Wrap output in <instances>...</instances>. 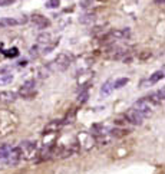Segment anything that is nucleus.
<instances>
[{
  "label": "nucleus",
  "mask_w": 165,
  "mask_h": 174,
  "mask_svg": "<svg viewBox=\"0 0 165 174\" xmlns=\"http://www.w3.org/2000/svg\"><path fill=\"white\" fill-rule=\"evenodd\" d=\"M17 127V117L12 112H0V137L9 135Z\"/></svg>",
  "instance_id": "f257e3e1"
},
{
  "label": "nucleus",
  "mask_w": 165,
  "mask_h": 174,
  "mask_svg": "<svg viewBox=\"0 0 165 174\" xmlns=\"http://www.w3.org/2000/svg\"><path fill=\"white\" fill-rule=\"evenodd\" d=\"M134 109H136L144 118H148V117H151L154 114L152 104H151L146 98H141V100L136 101L135 104H134Z\"/></svg>",
  "instance_id": "f03ea898"
},
{
  "label": "nucleus",
  "mask_w": 165,
  "mask_h": 174,
  "mask_svg": "<svg viewBox=\"0 0 165 174\" xmlns=\"http://www.w3.org/2000/svg\"><path fill=\"white\" fill-rule=\"evenodd\" d=\"M125 120L128 121V122H131V124H134V125H142V122H144V117L141 115L136 109L132 108V109L125 112Z\"/></svg>",
  "instance_id": "7ed1b4c3"
},
{
  "label": "nucleus",
  "mask_w": 165,
  "mask_h": 174,
  "mask_svg": "<svg viewBox=\"0 0 165 174\" xmlns=\"http://www.w3.org/2000/svg\"><path fill=\"white\" fill-rule=\"evenodd\" d=\"M70 61H72V58H70L69 55H66V53H59L56 58H55V61L52 63H53L55 66L58 68V69L63 70L66 69V68L70 65Z\"/></svg>",
  "instance_id": "20e7f679"
},
{
  "label": "nucleus",
  "mask_w": 165,
  "mask_h": 174,
  "mask_svg": "<svg viewBox=\"0 0 165 174\" xmlns=\"http://www.w3.org/2000/svg\"><path fill=\"white\" fill-rule=\"evenodd\" d=\"M30 20H32L39 29H46V28L50 25V22L47 20L45 16H42V15H33V16L30 17Z\"/></svg>",
  "instance_id": "39448f33"
},
{
  "label": "nucleus",
  "mask_w": 165,
  "mask_h": 174,
  "mask_svg": "<svg viewBox=\"0 0 165 174\" xmlns=\"http://www.w3.org/2000/svg\"><path fill=\"white\" fill-rule=\"evenodd\" d=\"M164 89L161 91H157V92H152V94H149L148 96H145L146 100L151 102V104H162L164 102Z\"/></svg>",
  "instance_id": "423d86ee"
},
{
  "label": "nucleus",
  "mask_w": 165,
  "mask_h": 174,
  "mask_svg": "<svg viewBox=\"0 0 165 174\" xmlns=\"http://www.w3.org/2000/svg\"><path fill=\"white\" fill-rule=\"evenodd\" d=\"M17 92H13V91H3L0 92V102H6V104H9V102H13V101L17 100Z\"/></svg>",
  "instance_id": "0eeeda50"
},
{
  "label": "nucleus",
  "mask_w": 165,
  "mask_h": 174,
  "mask_svg": "<svg viewBox=\"0 0 165 174\" xmlns=\"http://www.w3.org/2000/svg\"><path fill=\"white\" fill-rule=\"evenodd\" d=\"M111 36L113 39H129L131 37V29L129 28H125V29H121V30H112L111 32Z\"/></svg>",
  "instance_id": "6e6552de"
},
{
  "label": "nucleus",
  "mask_w": 165,
  "mask_h": 174,
  "mask_svg": "<svg viewBox=\"0 0 165 174\" xmlns=\"http://www.w3.org/2000/svg\"><path fill=\"white\" fill-rule=\"evenodd\" d=\"M129 133H131V131H129V129H125V128H112V129H109L108 134L113 138H122V137H125V135H128Z\"/></svg>",
  "instance_id": "1a4fd4ad"
},
{
  "label": "nucleus",
  "mask_w": 165,
  "mask_h": 174,
  "mask_svg": "<svg viewBox=\"0 0 165 174\" xmlns=\"http://www.w3.org/2000/svg\"><path fill=\"white\" fill-rule=\"evenodd\" d=\"M112 91H113V81H106V82L103 83V87L101 88V96H108L111 95Z\"/></svg>",
  "instance_id": "9d476101"
},
{
  "label": "nucleus",
  "mask_w": 165,
  "mask_h": 174,
  "mask_svg": "<svg viewBox=\"0 0 165 174\" xmlns=\"http://www.w3.org/2000/svg\"><path fill=\"white\" fill-rule=\"evenodd\" d=\"M96 19V15L95 13H85L82 16L79 17V23H82V25H91L93 23Z\"/></svg>",
  "instance_id": "9b49d317"
},
{
  "label": "nucleus",
  "mask_w": 165,
  "mask_h": 174,
  "mask_svg": "<svg viewBox=\"0 0 165 174\" xmlns=\"http://www.w3.org/2000/svg\"><path fill=\"white\" fill-rule=\"evenodd\" d=\"M60 125H62V121H52V122H49V124L45 127V134L56 133Z\"/></svg>",
  "instance_id": "f8f14e48"
},
{
  "label": "nucleus",
  "mask_w": 165,
  "mask_h": 174,
  "mask_svg": "<svg viewBox=\"0 0 165 174\" xmlns=\"http://www.w3.org/2000/svg\"><path fill=\"white\" fill-rule=\"evenodd\" d=\"M50 40H52V35L49 32H42L37 36V43L39 45H50Z\"/></svg>",
  "instance_id": "ddd939ff"
},
{
  "label": "nucleus",
  "mask_w": 165,
  "mask_h": 174,
  "mask_svg": "<svg viewBox=\"0 0 165 174\" xmlns=\"http://www.w3.org/2000/svg\"><path fill=\"white\" fill-rule=\"evenodd\" d=\"M164 78V69H161V70H157V72H154L152 75H151V78L148 79L151 83H155V82H158L159 79H162Z\"/></svg>",
  "instance_id": "4468645a"
},
{
  "label": "nucleus",
  "mask_w": 165,
  "mask_h": 174,
  "mask_svg": "<svg viewBox=\"0 0 165 174\" xmlns=\"http://www.w3.org/2000/svg\"><path fill=\"white\" fill-rule=\"evenodd\" d=\"M128 82H129L128 78H119V79H116L115 82H113V89H118V88L125 87V85H126Z\"/></svg>",
  "instance_id": "2eb2a0df"
},
{
  "label": "nucleus",
  "mask_w": 165,
  "mask_h": 174,
  "mask_svg": "<svg viewBox=\"0 0 165 174\" xmlns=\"http://www.w3.org/2000/svg\"><path fill=\"white\" fill-rule=\"evenodd\" d=\"M60 6V0H47L46 2V7L47 9H58Z\"/></svg>",
  "instance_id": "dca6fc26"
},
{
  "label": "nucleus",
  "mask_w": 165,
  "mask_h": 174,
  "mask_svg": "<svg viewBox=\"0 0 165 174\" xmlns=\"http://www.w3.org/2000/svg\"><path fill=\"white\" fill-rule=\"evenodd\" d=\"M2 23H3V26H16V25H19L16 19H12V17H6V19H3Z\"/></svg>",
  "instance_id": "f3484780"
},
{
  "label": "nucleus",
  "mask_w": 165,
  "mask_h": 174,
  "mask_svg": "<svg viewBox=\"0 0 165 174\" xmlns=\"http://www.w3.org/2000/svg\"><path fill=\"white\" fill-rule=\"evenodd\" d=\"M88 96H89V94H88L86 89H80V94H79V96H78V101L79 102H85V101L88 100Z\"/></svg>",
  "instance_id": "a211bd4d"
},
{
  "label": "nucleus",
  "mask_w": 165,
  "mask_h": 174,
  "mask_svg": "<svg viewBox=\"0 0 165 174\" xmlns=\"http://www.w3.org/2000/svg\"><path fill=\"white\" fill-rule=\"evenodd\" d=\"M73 120H75V111H72V112H70V115L68 114V115H66V118L62 121V125H65V124H72V122H73Z\"/></svg>",
  "instance_id": "6ab92c4d"
},
{
  "label": "nucleus",
  "mask_w": 165,
  "mask_h": 174,
  "mask_svg": "<svg viewBox=\"0 0 165 174\" xmlns=\"http://www.w3.org/2000/svg\"><path fill=\"white\" fill-rule=\"evenodd\" d=\"M12 81H13V75H3L0 78V85H6V83L12 82Z\"/></svg>",
  "instance_id": "aec40b11"
},
{
  "label": "nucleus",
  "mask_w": 165,
  "mask_h": 174,
  "mask_svg": "<svg viewBox=\"0 0 165 174\" xmlns=\"http://www.w3.org/2000/svg\"><path fill=\"white\" fill-rule=\"evenodd\" d=\"M4 55L6 56H12V58H14V56H17L19 55V50H17V48H12V49H9L4 52Z\"/></svg>",
  "instance_id": "412c9836"
},
{
  "label": "nucleus",
  "mask_w": 165,
  "mask_h": 174,
  "mask_svg": "<svg viewBox=\"0 0 165 174\" xmlns=\"http://www.w3.org/2000/svg\"><path fill=\"white\" fill-rule=\"evenodd\" d=\"M35 87H36V82L35 81H27V82H25V85L22 88H25V89H35Z\"/></svg>",
  "instance_id": "4be33fe9"
},
{
  "label": "nucleus",
  "mask_w": 165,
  "mask_h": 174,
  "mask_svg": "<svg viewBox=\"0 0 165 174\" xmlns=\"http://www.w3.org/2000/svg\"><path fill=\"white\" fill-rule=\"evenodd\" d=\"M29 53L32 55V56H37V55H39V46H37V45L32 46V48H30V50H29Z\"/></svg>",
  "instance_id": "5701e85b"
},
{
  "label": "nucleus",
  "mask_w": 165,
  "mask_h": 174,
  "mask_svg": "<svg viewBox=\"0 0 165 174\" xmlns=\"http://www.w3.org/2000/svg\"><path fill=\"white\" fill-rule=\"evenodd\" d=\"M80 7H83V9H86V7H89L92 4V0H80Z\"/></svg>",
  "instance_id": "b1692460"
},
{
  "label": "nucleus",
  "mask_w": 165,
  "mask_h": 174,
  "mask_svg": "<svg viewBox=\"0 0 165 174\" xmlns=\"http://www.w3.org/2000/svg\"><path fill=\"white\" fill-rule=\"evenodd\" d=\"M27 22H29V17L26 16V15H23V16L17 20V23H19V25H25V23H27Z\"/></svg>",
  "instance_id": "393cba45"
},
{
  "label": "nucleus",
  "mask_w": 165,
  "mask_h": 174,
  "mask_svg": "<svg viewBox=\"0 0 165 174\" xmlns=\"http://www.w3.org/2000/svg\"><path fill=\"white\" fill-rule=\"evenodd\" d=\"M102 26H96V28H93V30H92V33L93 35H96V33H99V32H102Z\"/></svg>",
  "instance_id": "a878e982"
},
{
  "label": "nucleus",
  "mask_w": 165,
  "mask_h": 174,
  "mask_svg": "<svg viewBox=\"0 0 165 174\" xmlns=\"http://www.w3.org/2000/svg\"><path fill=\"white\" fill-rule=\"evenodd\" d=\"M14 0H2V4L0 6H7V4H10V3H13Z\"/></svg>",
  "instance_id": "bb28decb"
},
{
  "label": "nucleus",
  "mask_w": 165,
  "mask_h": 174,
  "mask_svg": "<svg viewBox=\"0 0 165 174\" xmlns=\"http://www.w3.org/2000/svg\"><path fill=\"white\" fill-rule=\"evenodd\" d=\"M27 65V61H22V62H19V66H26Z\"/></svg>",
  "instance_id": "cd10ccee"
},
{
  "label": "nucleus",
  "mask_w": 165,
  "mask_h": 174,
  "mask_svg": "<svg viewBox=\"0 0 165 174\" xmlns=\"http://www.w3.org/2000/svg\"><path fill=\"white\" fill-rule=\"evenodd\" d=\"M157 4H161L162 6V4H164V0H157Z\"/></svg>",
  "instance_id": "c85d7f7f"
},
{
  "label": "nucleus",
  "mask_w": 165,
  "mask_h": 174,
  "mask_svg": "<svg viewBox=\"0 0 165 174\" xmlns=\"http://www.w3.org/2000/svg\"><path fill=\"white\" fill-rule=\"evenodd\" d=\"M0 28H3V23H2V22H0Z\"/></svg>",
  "instance_id": "c756f323"
},
{
  "label": "nucleus",
  "mask_w": 165,
  "mask_h": 174,
  "mask_svg": "<svg viewBox=\"0 0 165 174\" xmlns=\"http://www.w3.org/2000/svg\"><path fill=\"white\" fill-rule=\"evenodd\" d=\"M0 4H2V0H0Z\"/></svg>",
  "instance_id": "7c9ffc66"
}]
</instances>
